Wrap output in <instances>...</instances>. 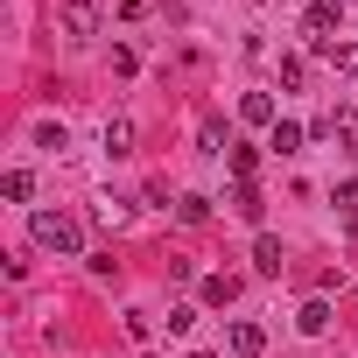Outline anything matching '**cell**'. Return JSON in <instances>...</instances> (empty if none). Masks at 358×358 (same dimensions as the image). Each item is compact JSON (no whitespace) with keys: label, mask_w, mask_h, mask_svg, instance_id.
<instances>
[{"label":"cell","mask_w":358,"mask_h":358,"mask_svg":"<svg viewBox=\"0 0 358 358\" xmlns=\"http://www.w3.org/2000/svg\"><path fill=\"white\" fill-rule=\"evenodd\" d=\"M36 246H43V253L78 260V253H85V225H78L71 211H36Z\"/></svg>","instance_id":"obj_1"},{"label":"cell","mask_w":358,"mask_h":358,"mask_svg":"<svg viewBox=\"0 0 358 358\" xmlns=\"http://www.w3.org/2000/svg\"><path fill=\"white\" fill-rule=\"evenodd\" d=\"M57 29H64L71 43H92V36H99V8H92V0H64V8H57Z\"/></svg>","instance_id":"obj_2"},{"label":"cell","mask_w":358,"mask_h":358,"mask_svg":"<svg viewBox=\"0 0 358 358\" xmlns=\"http://www.w3.org/2000/svg\"><path fill=\"white\" fill-rule=\"evenodd\" d=\"M330 29H337V0H316V8L302 15V36H309V50H323V43H330Z\"/></svg>","instance_id":"obj_3"},{"label":"cell","mask_w":358,"mask_h":358,"mask_svg":"<svg viewBox=\"0 0 358 358\" xmlns=\"http://www.w3.org/2000/svg\"><path fill=\"white\" fill-rule=\"evenodd\" d=\"M225 337H232V358H260V351H267V337H260V323H232Z\"/></svg>","instance_id":"obj_4"},{"label":"cell","mask_w":358,"mask_h":358,"mask_svg":"<svg viewBox=\"0 0 358 358\" xmlns=\"http://www.w3.org/2000/svg\"><path fill=\"white\" fill-rule=\"evenodd\" d=\"M330 316H337V309H330V302H323V295H309V302H302V316H295V323H302V330H309V337H323V330H330Z\"/></svg>","instance_id":"obj_5"},{"label":"cell","mask_w":358,"mask_h":358,"mask_svg":"<svg viewBox=\"0 0 358 358\" xmlns=\"http://www.w3.org/2000/svg\"><path fill=\"white\" fill-rule=\"evenodd\" d=\"M281 260H288V253H281V239H267V232H260V239H253V267H260V274H281Z\"/></svg>","instance_id":"obj_6"},{"label":"cell","mask_w":358,"mask_h":358,"mask_svg":"<svg viewBox=\"0 0 358 358\" xmlns=\"http://www.w3.org/2000/svg\"><path fill=\"white\" fill-rule=\"evenodd\" d=\"M239 113H246L253 127H274V99H267V92H246V99H239Z\"/></svg>","instance_id":"obj_7"},{"label":"cell","mask_w":358,"mask_h":358,"mask_svg":"<svg viewBox=\"0 0 358 358\" xmlns=\"http://www.w3.org/2000/svg\"><path fill=\"white\" fill-rule=\"evenodd\" d=\"M267 148H274V155H295V148H302V127H295V120H274Z\"/></svg>","instance_id":"obj_8"},{"label":"cell","mask_w":358,"mask_h":358,"mask_svg":"<svg viewBox=\"0 0 358 358\" xmlns=\"http://www.w3.org/2000/svg\"><path fill=\"white\" fill-rule=\"evenodd\" d=\"M232 211H239L246 225H260V211H267V204H260V183H239V197H232Z\"/></svg>","instance_id":"obj_9"},{"label":"cell","mask_w":358,"mask_h":358,"mask_svg":"<svg viewBox=\"0 0 358 358\" xmlns=\"http://www.w3.org/2000/svg\"><path fill=\"white\" fill-rule=\"evenodd\" d=\"M0 190H8L15 204H29V197H36V176H29V169H8V183H0Z\"/></svg>","instance_id":"obj_10"},{"label":"cell","mask_w":358,"mask_h":358,"mask_svg":"<svg viewBox=\"0 0 358 358\" xmlns=\"http://www.w3.org/2000/svg\"><path fill=\"white\" fill-rule=\"evenodd\" d=\"M176 218H183V225H204V218H211V197H176Z\"/></svg>","instance_id":"obj_11"},{"label":"cell","mask_w":358,"mask_h":358,"mask_svg":"<svg viewBox=\"0 0 358 358\" xmlns=\"http://www.w3.org/2000/svg\"><path fill=\"white\" fill-rule=\"evenodd\" d=\"M232 295H239V281H232V274H211V281H204V302H218V309H225Z\"/></svg>","instance_id":"obj_12"},{"label":"cell","mask_w":358,"mask_h":358,"mask_svg":"<svg viewBox=\"0 0 358 358\" xmlns=\"http://www.w3.org/2000/svg\"><path fill=\"white\" fill-rule=\"evenodd\" d=\"M225 162H232V176H239V183H253V169H260V155H253V148H232Z\"/></svg>","instance_id":"obj_13"},{"label":"cell","mask_w":358,"mask_h":358,"mask_svg":"<svg viewBox=\"0 0 358 358\" xmlns=\"http://www.w3.org/2000/svg\"><path fill=\"white\" fill-rule=\"evenodd\" d=\"M190 330H197V309H190V302L169 309V337H190Z\"/></svg>","instance_id":"obj_14"},{"label":"cell","mask_w":358,"mask_h":358,"mask_svg":"<svg viewBox=\"0 0 358 358\" xmlns=\"http://www.w3.org/2000/svg\"><path fill=\"white\" fill-rule=\"evenodd\" d=\"M197 141H204V148H211V155H225V148H218V141H225V120H218V113H211V120H204V127H197Z\"/></svg>","instance_id":"obj_15"},{"label":"cell","mask_w":358,"mask_h":358,"mask_svg":"<svg viewBox=\"0 0 358 358\" xmlns=\"http://www.w3.org/2000/svg\"><path fill=\"white\" fill-rule=\"evenodd\" d=\"M127 141H134V127H127V120H106V148H113V155H127Z\"/></svg>","instance_id":"obj_16"},{"label":"cell","mask_w":358,"mask_h":358,"mask_svg":"<svg viewBox=\"0 0 358 358\" xmlns=\"http://www.w3.org/2000/svg\"><path fill=\"white\" fill-rule=\"evenodd\" d=\"M337 211H344V225H358V183H337Z\"/></svg>","instance_id":"obj_17"},{"label":"cell","mask_w":358,"mask_h":358,"mask_svg":"<svg viewBox=\"0 0 358 358\" xmlns=\"http://www.w3.org/2000/svg\"><path fill=\"white\" fill-rule=\"evenodd\" d=\"M337 71H344V78H358V43H344V50H337Z\"/></svg>","instance_id":"obj_18"},{"label":"cell","mask_w":358,"mask_h":358,"mask_svg":"<svg viewBox=\"0 0 358 358\" xmlns=\"http://www.w3.org/2000/svg\"><path fill=\"white\" fill-rule=\"evenodd\" d=\"M197 358H211V351H197Z\"/></svg>","instance_id":"obj_19"}]
</instances>
